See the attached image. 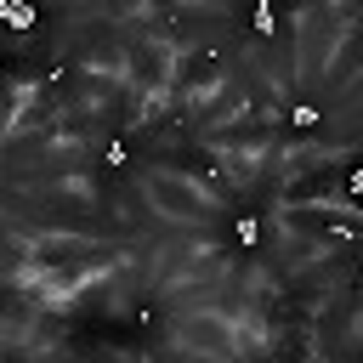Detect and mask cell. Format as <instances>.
Masks as SVG:
<instances>
[{"mask_svg": "<svg viewBox=\"0 0 363 363\" xmlns=\"http://www.w3.org/2000/svg\"><path fill=\"white\" fill-rule=\"evenodd\" d=\"M346 28H352V17H346L340 0H301V11H295V74H301V85H323V68H329Z\"/></svg>", "mask_w": 363, "mask_h": 363, "instance_id": "cell-1", "label": "cell"}, {"mask_svg": "<svg viewBox=\"0 0 363 363\" xmlns=\"http://www.w3.org/2000/svg\"><path fill=\"white\" fill-rule=\"evenodd\" d=\"M142 199H147L164 221H182V227H210V221H221V199L204 193L187 170H170V164H159V170L142 176Z\"/></svg>", "mask_w": 363, "mask_h": 363, "instance_id": "cell-2", "label": "cell"}, {"mask_svg": "<svg viewBox=\"0 0 363 363\" xmlns=\"http://www.w3.org/2000/svg\"><path fill=\"white\" fill-rule=\"evenodd\" d=\"M91 170H96V147L51 142V147L17 159V164H11V182L28 187V193H45V187H68V182H79V176H91Z\"/></svg>", "mask_w": 363, "mask_h": 363, "instance_id": "cell-3", "label": "cell"}, {"mask_svg": "<svg viewBox=\"0 0 363 363\" xmlns=\"http://www.w3.org/2000/svg\"><path fill=\"white\" fill-rule=\"evenodd\" d=\"M176 352H182V357H238V329H233L227 312L193 306V312H182V323H176Z\"/></svg>", "mask_w": 363, "mask_h": 363, "instance_id": "cell-4", "label": "cell"}, {"mask_svg": "<svg viewBox=\"0 0 363 363\" xmlns=\"http://www.w3.org/2000/svg\"><path fill=\"white\" fill-rule=\"evenodd\" d=\"M204 147H216V153H238V159H250V153H272V147H278V125H272V113L244 108V113L221 119L216 130H204Z\"/></svg>", "mask_w": 363, "mask_h": 363, "instance_id": "cell-5", "label": "cell"}, {"mask_svg": "<svg viewBox=\"0 0 363 363\" xmlns=\"http://www.w3.org/2000/svg\"><path fill=\"white\" fill-rule=\"evenodd\" d=\"M227 74H233V68H227L216 51L187 45V51L176 57V68H170V91H164V96H170L176 108H193L199 96H210L216 85H227Z\"/></svg>", "mask_w": 363, "mask_h": 363, "instance_id": "cell-6", "label": "cell"}, {"mask_svg": "<svg viewBox=\"0 0 363 363\" xmlns=\"http://www.w3.org/2000/svg\"><path fill=\"white\" fill-rule=\"evenodd\" d=\"M170 68H176V51L147 34V40H125V79L136 96H164L170 91Z\"/></svg>", "mask_w": 363, "mask_h": 363, "instance_id": "cell-7", "label": "cell"}, {"mask_svg": "<svg viewBox=\"0 0 363 363\" xmlns=\"http://www.w3.org/2000/svg\"><path fill=\"white\" fill-rule=\"evenodd\" d=\"M278 227H284V238L335 244V238H340V227H346V216H340V210H329V204H312V199H284Z\"/></svg>", "mask_w": 363, "mask_h": 363, "instance_id": "cell-8", "label": "cell"}, {"mask_svg": "<svg viewBox=\"0 0 363 363\" xmlns=\"http://www.w3.org/2000/svg\"><path fill=\"white\" fill-rule=\"evenodd\" d=\"M244 108H250V96H244V85L227 74V85H216L210 96H199V102L187 108V119H193V125H199V136H204V130H216L221 119H233V113H244Z\"/></svg>", "mask_w": 363, "mask_h": 363, "instance_id": "cell-9", "label": "cell"}, {"mask_svg": "<svg viewBox=\"0 0 363 363\" xmlns=\"http://www.w3.org/2000/svg\"><path fill=\"white\" fill-rule=\"evenodd\" d=\"M357 68H363V28H346L340 45H335V57H329V68H323V91H346V79Z\"/></svg>", "mask_w": 363, "mask_h": 363, "instance_id": "cell-10", "label": "cell"}, {"mask_svg": "<svg viewBox=\"0 0 363 363\" xmlns=\"http://www.w3.org/2000/svg\"><path fill=\"white\" fill-rule=\"evenodd\" d=\"M23 91H28V85H17V79H0V136H11V119H17V102H23Z\"/></svg>", "mask_w": 363, "mask_h": 363, "instance_id": "cell-11", "label": "cell"}, {"mask_svg": "<svg viewBox=\"0 0 363 363\" xmlns=\"http://www.w3.org/2000/svg\"><path fill=\"white\" fill-rule=\"evenodd\" d=\"M340 96H346V102H352V108H363V68H357V74H352V79H346V91H340Z\"/></svg>", "mask_w": 363, "mask_h": 363, "instance_id": "cell-12", "label": "cell"}]
</instances>
